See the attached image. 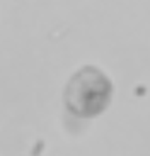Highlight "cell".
Listing matches in <instances>:
<instances>
[{
	"mask_svg": "<svg viewBox=\"0 0 150 156\" xmlns=\"http://www.w3.org/2000/svg\"><path fill=\"white\" fill-rule=\"evenodd\" d=\"M114 82L96 65H84L70 75L63 88V105L79 119L103 115L114 100Z\"/></svg>",
	"mask_w": 150,
	"mask_h": 156,
	"instance_id": "cell-1",
	"label": "cell"
}]
</instances>
